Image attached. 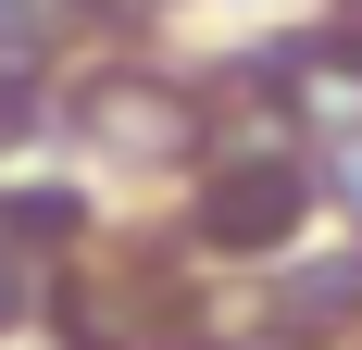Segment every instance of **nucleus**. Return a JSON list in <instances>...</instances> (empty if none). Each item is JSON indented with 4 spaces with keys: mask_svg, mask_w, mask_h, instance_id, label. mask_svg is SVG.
Segmentation results:
<instances>
[{
    "mask_svg": "<svg viewBox=\"0 0 362 350\" xmlns=\"http://www.w3.org/2000/svg\"><path fill=\"white\" fill-rule=\"evenodd\" d=\"M288 225H300V175H288V163H275V175L238 163L213 201H200V238H225V250H275Z\"/></svg>",
    "mask_w": 362,
    "mask_h": 350,
    "instance_id": "f257e3e1",
    "label": "nucleus"
}]
</instances>
